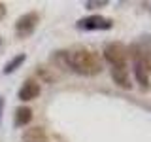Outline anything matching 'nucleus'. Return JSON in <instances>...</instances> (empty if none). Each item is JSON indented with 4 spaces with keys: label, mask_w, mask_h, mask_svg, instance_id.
Wrapping results in <instances>:
<instances>
[{
    "label": "nucleus",
    "mask_w": 151,
    "mask_h": 142,
    "mask_svg": "<svg viewBox=\"0 0 151 142\" xmlns=\"http://www.w3.org/2000/svg\"><path fill=\"white\" fill-rule=\"evenodd\" d=\"M68 70L81 74V76H96L102 72V61L94 51L87 47H74L66 51Z\"/></svg>",
    "instance_id": "f257e3e1"
},
{
    "label": "nucleus",
    "mask_w": 151,
    "mask_h": 142,
    "mask_svg": "<svg viewBox=\"0 0 151 142\" xmlns=\"http://www.w3.org/2000/svg\"><path fill=\"white\" fill-rule=\"evenodd\" d=\"M130 55H132V72H134L136 83L140 89L147 91L149 89V72L144 64V57H142V49L138 46H130Z\"/></svg>",
    "instance_id": "f03ea898"
},
{
    "label": "nucleus",
    "mask_w": 151,
    "mask_h": 142,
    "mask_svg": "<svg viewBox=\"0 0 151 142\" xmlns=\"http://www.w3.org/2000/svg\"><path fill=\"white\" fill-rule=\"evenodd\" d=\"M104 59L110 63L111 68L127 70V59H129L127 47L121 42H110V44L104 47Z\"/></svg>",
    "instance_id": "7ed1b4c3"
},
{
    "label": "nucleus",
    "mask_w": 151,
    "mask_h": 142,
    "mask_svg": "<svg viewBox=\"0 0 151 142\" xmlns=\"http://www.w3.org/2000/svg\"><path fill=\"white\" fill-rule=\"evenodd\" d=\"M38 23H40V15L38 12H28L23 13L21 17L15 21V36L17 38H28L34 34Z\"/></svg>",
    "instance_id": "20e7f679"
},
{
    "label": "nucleus",
    "mask_w": 151,
    "mask_h": 142,
    "mask_svg": "<svg viewBox=\"0 0 151 142\" xmlns=\"http://www.w3.org/2000/svg\"><path fill=\"white\" fill-rule=\"evenodd\" d=\"M78 28H81V30H106V28H111V19H106L102 15H89L79 19Z\"/></svg>",
    "instance_id": "39448f33"
},
{
    "label": "nucleus",
    "mask_w": 151,
    "mask_h": 142,
    "mask_svg": "<svg viewBox=\"0 0 151 142\" xmlns=\"http://www.w3.org/2000/svg\"><path fill=\"white\" fill-rule=\"evenodd\" d=\"M40 93H42V87H40V83H38L36 80L28 78L27 82L21 85V89H19L17 97H19V101H23V102H28V101H34V99H38V97H40Z\"/></svg>",
    "instance_id": "423d86ee"
},
{
    "label": "nucleus",
    "mask_w": 151,
    "mask_h": 142,
    "mask_svg": "<svg viewBox=\"0 0 151 142\" xmlns=\"http://www.w3.org/2000/svg\"><path fill=\"white\" fill-rule=\"evenodd\" d=\"M23 142H49V136L44 127H30L23 133Z\"/></svg>",
    "instance_id": "0eeeda50"
},
{
    "label": "nucleus",
    "mask_w": 151,
    "mask_h": 142,
    "mask_svg": "<svg viewBox=\"0 0 151 142\" xmlns=\"http://www.w3.org/2000/svg\"><path fill=\"white\" fill-rule=\"evenodd\" d=\"M32 121V110L28 106H19L15 110V117H13V125L15 127H25Z\"/></svg>",
    "instance_id": "6e6552de"
},
{
    "label": "nucleus",
    "mask_w": 151,
    "mask_h": 142,
    "mask_svg": "<svg viewBox=\"0 0 151 142\" xmlns=\"http://www.w3.org/2000/svg\"><path fill=\"white\" fill-rule=\"evenodd\" d=\"M111 78L119 87L123 89H130L132 83H130V78H129V72L127 70H121V68H111Z\"/></svg>",
    "instance_id": "1a4fd4ad"
},
{
    "label": "nucleus",
    "mask_w": 151,
    "mask_h": 142,
    "mask_svg": "<svg viewBox=\"0 0 151 142\" xmlns=\"http://www.w3.org/2000/svg\"><path fill=\"white\" fill-rule=\"evenodd\" d=\"M25 61H27V55H25V53H19V55H15V57H12V59H9L6 64H4V70H2V72H4V74L15 72L19 66L25 63Z\"/></svg>",
    "instance_id": "9d476101"
},
{
    "label": "nucleus",
    "mask_w": 151,
    "mask_h": 142,
    "mask_svg": "<svg viewBox=\"0 0 151 142\" xmlns=\"http://www.w3.org/2000/svg\"><path fill=\"white\" fill-rule=\"evenodd\" d=\"M38 76H40L42 80H44L45 83H53L59 76L55 74V68H51V66H38Z\"/></svg>",
    "instance_id": "9b49d317"
},
{
    "label": "nucleus",
    "mask_w": 151,
    "mask_h": 142,
    "mask_svg": "<svg viewBox=\"0 0 151 142\" xmlns=\"http://www.w3.org/2000/svg\"><path fill=\"white\" fill-rule=\"evenodd\" d=\"M108 6V0H87L85 2V8L89 9H98V8H106Z\"/></svg>",
    "instance_id": "f8f14e48"
},
{
    "label": "nucleus",
    "mask_w": 151,
    "mask_h": 142,
    "mask_svg": "<svg viewBox=\"0 0 151 142\" xmlns=\"http://www.w3.org/2000/svg\"><path fill=\"white\" fill-rule=\"evenodd\" d=\"M6 13H8V9H6V4H4V2H0V21H2V19L6 17Z\"/></svg>",
    "instance_id": "ddd939ff"
},
{
    "label": "nucleus",
    "mask_w": 151,
    "mask_h": 142,
    "mask_svg": "<svg viewBox=\"0 0 151 142\" xmlns=\"http://www.w3.org/2000/svg\"><path fill=\"white\" fill-rule=\"evenodd\" d=\"M4 104H6V101H4V97L0 95V123H2V114H4Z\"/></svg>",
    "instance_id": "4468645a"
},
{
    "label": "nucleus",
    "mask_w": 151,
    "mask_h": 142,
    "mask_svg": "<svg viewBox=\"0 0 151 142\" xmlns=\"http://www.w3.org/2000/svg\"><path fill=\"white\" fill-rule=\"evenodd\" d=\"M0 46H2V38H0Z\"/></svg>",
    "instance_id": "2eb2a0df"
}]
</instances>
